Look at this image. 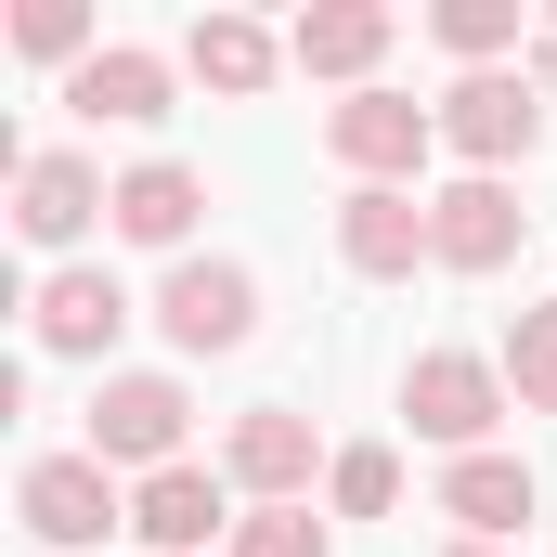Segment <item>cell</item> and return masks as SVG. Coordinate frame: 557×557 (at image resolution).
Here are the masks:
<instances>
[{
  "label": "cell",
  "instance_id": "20",
  "mask_svg": "<svg viewBox=\"0 0 557 557\" xmlns=\"http://www.w3.org/2000/svg\"><path fill=\"white\" fill-rule=\"evenodd\" d=\"M428 39H441V52H467V78H480V65L519 39V0H441V13H428Z\"/></svg>",
  "mask_w": 557,
  "mask_h": 557
},
{
  "label": "cell",
  "instance_id": "24",
  "mask_svg": "<svg viewBox=\"0 0 557 557\" xmlns=\"http://www.w3.org/2000/svg\"><path fill=\"white\" fill-rule=\"evenodd\" d=\"M454 557H519V545H454Z\"/></svg>",
  "mask_w": 557,
  "mask_h": 557
},
{
  "label": "cell",
  "instance_id": "21",
  "mask_svg": "<svg viewBox=\"0 0 557 557\" xmlns=\"http://www.w3.org/2000/svg\"><path fill=\"white\" fill-rule=\"evenodd\" d=\"M13 39H26V52H39V65H65V78H78V65H91V52H104V39H91V13H78V0H26V13H13Z\"/></svg>",
  "mask_w": 557,
  "mask_h": 557
},
{
  "label": "cell",
  "instance_id": "10",
  "mask_svg": "<svg viewBox=\"0 0 557 557\" xmlns=\"http://www.w3.org/2000/svg\"><path fill=\"white\" fill-rule=\"evenodd\" d=\"M91 221H117V182H104L91 156H26V169H13V234H26V247H78Z\"/></svg>",
  "mask_w": 557,
  "mask_h": 557
},
{
  "label": "cell",
  "instance_id": "22",
  "mask_svg": "<svg viewBox=\"0 0 557 557\" xmlns=\"http://www.w3.org/2000/svg\"><path fill=\"white\" fill-rule=\"evenodd\" d=\"M221 557H324V519H311V506H247Z\"/></svg>",
  "mask_w": 557,
  "mask_h": 557
},
{
  "label": "cell",
  "instance_id": "8",
  "mask_svg": "<svg viewBox=\"0 0 557 557\" xmlns=\"http://www.w3.org/2000/svg\"><path fill=\"white\" fill-rule=\"evenodd\" d=\"M131 532H143L156 557L234 545V480H221V467H156V480H131Z\"/></svg>",
  "mask_w": 557,
  "mask_h": 557
},
{
  "label": "cell",
  "instance_id": "18",
  "mask_svg": "<svg viewBox=\"0 0 557 557\" xmlns=\"http://www.w3.org/2000/svg\"><path fill=\"white\" fill-rule=\"evenodd\" d=\"M506 389H519V416H557V298L506 324Z\"/></svg>",
  "mask_w": 557,
  "mask_h": 557
},
{
  "label": "cell",
  "instance_id": "15",
  "mask_svg": "<svg viewBox=\"0 0 557 557\" xmlns=\"http://www.w3.org/2000/svg\"><path fill=\"white\" fill-rule=\"evenodd\" d=\"M65 104H78L91 131H104V117H117V131H156V117H169V52H143V39H104V52L65 78Z\"/></svg>",
  "mask_w": 557,
  "mask_h": 557
},
{
  "label": "cell",
  "instance_id": "2",
  "mask_svg": "<svg viewBox=\"0 0 557 557\" xmlns=\"http://www.w3.org/2000/svg\"><path fill=\"white\" fill-rule=\"evenodd\" d=\"M428 143H441V104H416V91H350V104H324V156H337L350 182H403V195H416Z\"/></svg>",
  "mask_w": 557,
  "mask_h": 557
},
{
  "label": "cell",
  "instance_id": "1",
  "mask_svg": "<svg viewBox=\"0 0 557 557\" xmlns=\"http://www.w3.org/2000/svg\"><path fill=\"white\" fill-rule=\"evenodd\" d=\"M519 389H506V363H480V350H416L403 363V416H416V441H441V454H493V416H506Z\"/></svg>",
  "mask_w": 557,
  "mask_h": 557
},
{
  "label": "cell",
  "instance_id": "14",
  "mask_svg": "<svg viewBox=\"0 0 557 557\" xmlns=\"http://www.w3.org/2000/svg\"><path fill=\"white\" fill-rule=\"evenodd\" d=\"M441 519H454L467 545H519V532H532V467H519V454H454V467H441Z\"/></svg>",
  "mask_w": 557,
  "mask_h": 557
},
{
  "label": "cell",
  "instance_id": "9",
  "mask_svg": "<svg viewBox=\"0 0 557 557\" xmlns=\"http://www.w3.org/2000/svg\"><path fill=\"white\" fill-rule=\"evenodd\" d=\"M337 260L363 285H403L428 260V195H403V182H350L337 195Z\"/></svg>",
  "mask_w": 557,
  "mask_h": 557
},
{
  "label": "cell",
  "instance_id": "23",
  "mask_svg": "<svg viewBox=\"0 0 557 557\" xmlns=\"http://www.w3.org/2000/svg\"><path fill=\"white\" fill-rule=\"evenodd\" d=\"M532 91H545V104H557V26H545V39H532Z\"/></svg>",
  "mask_w": 557,
  "mask_h": 557
},
{
  "label": "cell",
  "instance_id": "3",
  "mask_svg": "<svg viewBox=\"0 0 557 557\" xmlns=\"http://www.w3.org/2000/svg\"><path fill=\"white\" fill-rule=\"evenodd\" d=\"M441 143H454L480 182H506V169L545 143V91H532V78H506V65H480V78H454V91H441Z\"/></svg>",
  "mask_w": 557,
  "mask_h": 557
},
{
  "label": "cell",
  "instance_id": "7",
  "mask_svg": "<svg viewBox=\"0 0 557 557\" xmlns=\"http://www.w3.org/2000/svg\"><path fill=\"white\" fill-rule=\"evenodd\" d=\"M519 234H532V208H519L506 182H480V169L428 195V260H441V273H506Z\"/></svg>",
  "mask_w": 557,
  "mask_h": 557
},
{
  "label": "cell",
  "instance_id": "12",
  "mask_svg": "<svg viewBox=\"0 0 557 557\" xmlns=\"http://www.w3.org/2000/svg\"><path fill=\"white\" fill-rule=\"evenodd\" d=\"M26 324H39V350L91 363V350H117V324H131V285H117V273H91V260H65V273H39Z\"/></svg>",
  "mask_w": 557,
  "mask_h": 557
},
{
  "label": "cell",
  "instance_id": "11",
  "mask_svg": "<svg viewBox=\"0 0 557 557\" xmlns=\"http://www.w3.org/2000/svg\"><path fill=\"white\" fill-rule=\"evenodd\" d=\"M221 480L260 493V506H311V416L298 403H247L234 441H221Z\"/></svg>",
  "mask_w": 557,
  "mask_h": 557
},
{
  "label": "cell",
  "instance_id": "17",
  "mask_svg": "<svg viewBox=\"0 0 557 557\" xmlns=\"http://www.w3.org/2000/svg\"><path fill=\"white\" fill-rule=\"evenodd\" d=\"M195 208H208V182H195L182 156L117 169V234H131V247H182V234H195ZM182 260H195V247H182Z\"/></svg>",
  "mask_w": 557,
  "mask_h": 557
},
{
  "label": "cell",
  "instance_id": "4",
  "mask_svg": "<svg viewBox=\"0 0 557 557\" xmlns=\"http://www.w3.org/2000/svg\"><path fill=\"white\" fill-rule=\"evenodd\" d=\"M13 519H26L39 545L78 557V545H104V532L131 519V493H117V467H104V454H39V467L13 480Z\"/></svg>",
  "mask_w": 557,
  "mask_h": 557
},
{
  "label": "cell",
  "instance_id": "13",
  "mask_svg": "<svg viewBox=\"0 0 557 557\" xmlns=\"http://www.w3.org/2000/svg\"><path fill=\"white\" fill-rule=\"evenodd\" d=\"M403 39V13H376V0H324V13H298L285 26V65L298 78H350V91H376V52Z\"/></svg>",
  "mask_w": 557,
  "mask_h": 557
},
{
  "label": "cell",
  "instance_id": "19",
  "mask_svg": "<svg viewBox=\"0 0 557 557\" xmlns=\"http://www.w3.org/2000/svg\"><path fill=\"white\" fill-rule=\"evenodd\" d=\"M324 493H337V519H389V506H403V454H389V441H350V454L324 467Z\"/></svg>",
  "mask_w": 557,
  "mask_h": 557
},
{
  "label": "cell",
  "instance_id": "6",
  "mask_svg": "<svg viewBox=\"0 0 557 557\" xmlns=\"http://www.w3.org/2000/svg\"><path fill=\"white\" fill-rule=\"evenodd\" d=\"M156 324H169V350H247L260 337V273L247 260H169Z\"/></svg>",
  "mask_w": 557,
  "mask_h": 557
},
{
  "label": "cell",
  "instance_id": "5",
  "mask_svg": "<svg viewBox=\"0 0 557 557\" xmlns=\"http://www.w3.org/2000/svg\"><path fill=\"white\" fill-rule=\"evenodd\" d=\"M182 428H195L182 376H104V389H91V454H104V467H143V480H156V467H195Z\"/></svg>",
  "mask_w": 557,
  "mask_h": 557
},
{
  "label": "cell",
  "instance_id": "16",
  "mask_svg": "<svg viewBox=\"0 0 557 557\" xmlns=\"http://www.w3.org/2000/svg\"><path fill=\"white\" fill-rule=\"evenodd\" d=\"M182 65H195L221 104H260V91L285 78V39H273V26H247V13H208V26L182 39Z\"/></svg>",
  "mask_w": 557,
  "mask_h": 557
}]
</instances>
